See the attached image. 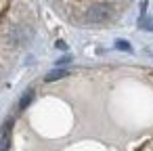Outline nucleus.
<instances>
[{"label":"nucleus","mask_w":153,"mask_h":151,"mask_svg":"<svg viewBox=\"0 0 153 151\" xmlns=\"http://www.w3.org/2000/svg\"><path fill=\"white\" fill-rule=\"evenodd\" d=\"M111 15H113V7L111 4H107V2H94L86 11V21H90V23H103Z\"/></svg>","instance_id":"obj_1"},{"label":"nucleus","mask_w":153,"mask_h":151,"mask_svg":"<svg viewBox=\"0 0 153 151\" xmlns=\"http://www.w3.org/2000/svg\"><path fill=\"white\" fill-rule=\"evenodd\" d=\"M11 126H13V122H7L2 126V130H0V151H7L11 145Z\"/></svg>","instance_id":"obj_2"},{"label":"nucleus","mask_w":153,"mask_h":151,"mask_svg":"<svg viewBox=\"0 0 153 151\" xmlns=\"http://www.w3.org/2000/svg\"><path fill=\"white\" fill-rule=\"evenodd\" d=\"M67 76V71L65 69H55V71H51L48 76H46V80L48 82H53V80H59V78H65Z\"/></svg>","instance_id":"obj_3"},{"label":"nucleus","mask_w":153,"mask_h":151,"mask_svg":"<svg viewBox=\"0 0 153 151\" xmlns=\"http://www.w3.org/2000/svg\"><path fill=\"white\" fill-rule=\"evenodd\" d=\"M140 28H145L147 32H151V30H153V21H151L147 15H143V17H140Z\"/></svg>","instance_id":"obj_4"},{"label":"nucleus","mask_w":153,"mask_h":151,"mask_svg":"<svg viewBox=\"0 0 153 151\" xmlns=\"http://www.w3.org/2000/svg\"><path fill=\"white\" fill-rule=\"evenodd\" d=\"M32 97H34V92H32V90H27V92H25V97L21 99L19 107H21V109H23V107H27V105H30V101H32Z\"/></svg>","instance_id":"obj_5"},{"label":"nucleus","mask_w":153,"mask_h":151,"mask_svg":"<svg viewBox=\"0 0 153 151\" xmlns=\"http://www.w3.org/2000/svg\"><path fill=\"white\" fill-rule=\"evenodd\" d=\"M115 46H117V48H122V51H130V44H128L126 40H117V42H115Z\"/></svg>","instance_id":"obj_6"}]
</instances>
